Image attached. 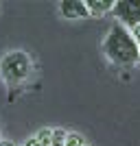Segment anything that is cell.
I'll list each match as a JSON object with an SVG mask.
<instances>
[{
	"label": "cell",
	"mask_w": 140,
	"mask_h": 146,
	"mask_svg": "<svg viewBox=\"0 0 140 146\" xmlns=\"http://www.w3.org/2000/svg\"><path fill=\"white\" fill-rule=\"evenodd\" d=\"M103 52L112 63H116V66H121V68H131L140 59L138 42L131 37L129 29H125L121 22L112 24L110 33H107V37H105V42H103Z\"/></svg>",
	"instance_id": "cell-1"
},
{
	"label": "cell",
	"mask_w": 140,
	"mask_h": 146,
	"mask_svg": "<svg viewBox=\"0 0 140 146\" xmlns=\"http://www.w3.org/2000/svg\"><path fill=\"white\" fill-rule=\"evenodd\" d=\"M31 74V59L24 50H11L0 59V76L9 87L20 85Z\"/></svg>",
	"instance_id": "cell-2"
},
{
	"label": "cell",
	"mask_w": 140,
	"mask_h": 146,
	"mask_svg": "<svg viewBox=\"0 0 140 146\" xmlns=\"http://www.w3.org/2000/svg\"><path fill=\"white\" fill-rule=\"evenodd\" d=\"M114 13L125 29H134L140 24V0H118L114 2Z\"/></svg>",
	"instance_id": "cell-3"
},
{
	"label": "cell",
	"mask_w": 140,
	"mask_h": 146,
	"mask_svg": "<svg viewBox=\"0 0 140 146\" xmlns=\"http://www.w3.org/2000/svg\"><path fill=\"white\" fill-rule=\"evenodd\" d=\"M59 11H61V15L68 18V20L90 18V13H88V9H85V2H83V0H61Z\"/></svg>",
	"instance_id": "cell-4"
},
{
	"label": "cell",
	"mask_w": 140,
	"mask_h": 146,
	"mask_svg": "<svg viewBox=\"0 0 140 146\" xmlns=\"http://www.w3.org/2000/svg\"><path fill=\"white\" fill-rule=\"evenodd\" d=\"M85 9H88L90 15L98 18V15L107 13L110 9H114V2L112 0H85Z\"/></svg>",
	"instance_id": "cell-5"
},
{
	"label": "cell",
	"mask_w": 140,
	"mask_h": 146,
	"mask_svg": "<svg viewBox=\"0 0 140 146\" xmlns=\"http://www.w3.org/2000/svg\"><path fill=\"white\" fill-rule=\"evenodd\" d=\"M35 140L40 142V146H50L53 144V129H40Z\"/></svg>",
	"instance_id": "cell-6"
},
{
	"label": "cell",
	"mask_w": 140,
	"mask_h": 146,
	"mask_svg": "<svg viewBox=\"0 0 140 146\" xmlns=\"http://www.w3.org/2000/svg\"><path fill=\"white\" fill-rule=\"evenodd\" d=\"M85 140L79 133H66V140H64V146H83Z\"/></svg>",
	"instance_id": "cell-7"
},
{
	"label": "cell",
	"mask_w": 140,
	"mask_h": 146,
	"mask_svg": "<svg viewBox=\"0 0 140 146\" xmlns=\"http://www.w3.org/2000/svg\"><path fill=\"white\" fill-rule=\"evenodd\" d=\"M66 140V131L64 129H53V144H64Z\"/></svg>",
	"instance_id": "cell-8"
},
{
	"label": "cell",
	"mask_w": 140,
	"mask_h": 146,
	"mask_svg": "<svg viewBox=\"0 0 140 146\" xmlns=\"http://www.w3.org/2000/svg\"><path fill=\"white\" fill-rule=\"evenodd\" d=\"M129 33H131V37H134L136 42L140 44V24H138V26H134V29H129Z\"/></svg>",
	"instance_id": "cell-9"
},
{
	"label": "cell",
	"mask_w": 140,
	"mask_h": 146,
	"mask_svg": "<svg viewBox=\"0 0 140 146\" xmlns=\"http://www.w3.org/2000/svg\"><path fill=\"white\" fill-rule=\"evenodd\" d=\"M24 146H40V142H37V140H35V137H31V140H29V142H26V144H24Z\"/></svg>",
	"instance_id": "cell-10"
},
{
	"label": "cell",
	"mask_w": 140,
	"mask_h": 146,
	"mask_svg": "<svg viewBox=\"0 0 140 146\" xmlns=\"http://www.w3.org/2000/svg\"><path fill=\"white\" fill-rule=\"evenodd\" d=\"M0 146H15L13 142H9V140H0Z\"/></svg>",
	"instance_id": "cell-11"
},
{
	"label": "cell",
	"mask_w": 140,
	"mask_h": 146,
	"mask_svg": "<svg viewBox=\"0 0 140 146\" xmlns=\"http://www.w3.org/2000/svg\"><path fill=\"white\" fill-rule=\"evenodd\" d=\"M138 52H140V44H138Z\"/></svg>",
	"instance_id": "cell-12"
},
{
	"label": "cell",
	"mask_w": 140,
	"mask_h": 146,
	"mask_svg": "<svg viewBox=\"0 0 140 146\" xmlns=\"http://www.w3.org/2000/svg\"><path fill=\"white\" fill-rule=\"evenodd\" d=\"M83 146H90V144H83Z\"/></svg>",
	"instance_id": "cell-13"
}]
</instances>
